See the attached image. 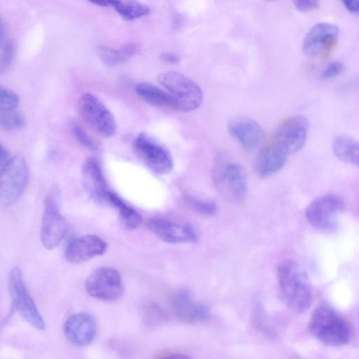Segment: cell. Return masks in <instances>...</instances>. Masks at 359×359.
Instances as JSON below:
<instances>
[{
    "label": "cell",
    "instance_id": "6da1fadb",
    "mask_svg": "<svg viewBox=\"0 0 359 359\" xmlns=\"http://www.w3.org/2000/svg\"><path fill=\"white\" fill-rule=\"evenodd\" d=\"M277 278L281 296L287 306L297 313L306 311L311 305L313 292L309 276L294 260L279 264Z\"/></svg>",
    "mask_w": 359,
    "mask_h": 359
},
{
    "label": "cell",
    "instance_id": "7a4b0ae2",
    "mask_svg": "<svg viewBox=\"0 0 359 359\" xmlns=\"http://www.w3.org/2000/svg\"><path fill=\"white\" fill-rule=\"evenodd\" d=\"M309 327L317 339L330 346L346 345L352 337V330L348 322L327 303L320 304L313 310Z\"/></svg>",
    "mask_w": 359,
    "mask_h": 359
},
{
    "label": "cell",
    "instance_id": "3957f363",
    "mask_svg": "<svg viewBox=\"0 0 359 359\" xmlns=\"http://www.w3.org/2000/svg\"><path fill=\"white\" fill-rule=\"evenodd\" d=\"M212 180L218 192L229 202L241 203L245 200L247 175L241 164L218 158L213 166Z\"/></svg>",
    "mask_w": 359,
    "mask_h": 359
},
{
    "label": "cell",
    "instance_id": "277c9868",
    "mask_svg": "<svg viewBox=\"0 0 359 359\" xmlns=\"http://www.w3.org/2000/svg\"><path fill=\"white\" fill-rule=\"evenodd\" d=\"M60 191L56 186L49 190L44 200L41 241L48 250L57 247L68 231L67 222L60 212Z\"/></svg>",
    "mask_w": 359,
    "mask_h": 359
},
{
    "label": "cell",
    "instance_id": "5b68a950",
    "mask_svg": "<svg viewBox=\"0 0 359 359\" xmlns=\"http://www.w3.org/2000/svg\"><path fill=\"white\" fill-rule=\"evenodd\" d=\"M157 81L181 105L183 111L198 108L203 99L201 87L185 75L173 71L160 74Z\"/></svg>",
    "mask_w": 359,
    "mask_h": 359
},
{
    "label": "cell",
    "instance_id": "8992f818",
    "mask_svg": "<svg viewBox=\"0 0 359 359\" xmlns=\"http://www.w3.org/2000/svg\"><path fill=\"white\" fill-rule=\"evenodd\" d=\"M28 178V168L24 158L11 157L0 172V203L5 206L15 204L24 193Z\"/></svg>",
    "mask_w": 359,
    "mask_h": 359
},
{
    "label": "cell",
    "instance_id": "52a82bcc",
    "mask_svg": "<svg viewBox=\"0 0 359 359\" xmlns=\"http://www.w3.org/2000/svg\"><path fill=\"white\" fill-rule=\"evenodd\" d=\"M8 285L13 309L32 327L43 330L46 323L24 283L21 271L18 267H14L11 271Z\"/></svg>",
    "mask_w": 359,
    "mask_h": 359
},
{
    "label": "cell",
    "instance_id": "ba28073f",
    "mask_svg": "<svg viewBox=\"0 0 359 359\" xmlns=\"http://www.w3.org/2000/svg\"><path fill=\"white\" fill-rule=\"evenodd\" d=\"M80 114L94 131L102 137H111L116 130V122L111 111L95 95L83 94L78 102Z\"/></svg>",
    "mask_w": 359,
    "mask_h": 359
},
{
    "label": "cell",
    "instance_id": "9c48e42d",
    "mask_svg": "<svg viewBox=\"0 0 359 359\" xmlns=\"http://www.w3.org/2000/svg\"><path fill=\"white\" fill-rule=\"evenodd\" d=\"M344 208V201L335 194H327L312 201L305 210L309 224L321 231L332 230L336 225V216Z\"/></svg>",
    "mask_w": 359,
    "mask_h": 359
},
{
    "label": "cell",
    "instance_id": "30bf717a",
    "mask_svg": "<svg viewBox=\"0 0 359 359\" xmlns=\"http://www.w3.org/2000/svg\"><path fill=\"white\" fill-rule=\"evenodd\" d=\"M85 287L90 296L106 302L118 299L124 291L120 273L111 267H101L92 272Z\"/></svg>",
    "mask_w": 359,
    "mask_h": 359
},
{
    "label": "cell",
    "instance_id": "8fae6325",
    "mask_svg": "<svg viewBox=\"0 0 359 359\" xmlns=\"http://www.w3.org/2000/svg\"><path fill=\"white\" fill-rule=\"evenodd\" d=\"M133 146L137 156L152 171L158 174L172 171L173 161L170 154L151 137L144 133L139 134Z\"/></svg>",
    "mask_w": 359,
    "mask_h": 359
},
{
    "label": "cell",
    "instance_id": "7c38bea8",
    "mask_svg": "<svg viewBox=\"0 0 359 359\" xmlns=\"http://www.w3.org/2000/svg\"><path fill=\"white\" fill-rule=\"evenodd\" d=\"M309 130L307 119L295 115L285 119L278 127L274 142L288 155L299 151L304 146Z\"/></svg>",
    "mask_w": 359,
    "mask_h": 359
},
{
    "label": "cell",
    "instance_id": "4fadbf2b",
    "mask_svg": "<svg viewBox=\"0 0 359 359\" xmlns=\"http://www.w3.org/2000/svg\"><path fill=\"white\" fill-rule=\"evenodd\" d=\"M147 226L151 232L167 243H189L198 240L193 226L186 222L155 217L150 219Z\"/></svg>",
    "mask_w": 359,
    "mask_h": 359
},
{
    "label": "cell",
    "instance_id": "5bb4252c",
    "mask_svg": "<svg viewBox=\"0 0 359 359\" xmlns=\"http://www.w3.org/2000/svg\"><path fill=\"white\" fill-rule=\"evenodd\" d=\"M339 35V27L328 22H320L311 27L304 37V53L313 57L326 55L335 45Z\"/></svg>",
    "mask_w": 359,
    "mask_h": 359
},
{
    "label": "cell",
    "instance_id": "9a60e30c",
    "mask_svg": "<svg viewBox=\"0 0 359 359\" xmlns=\"http://www.w3.org/2000/svg\"><path fill=\"white\" fill-rule=\"evenodd\" d=\"M63 331L67 339L73 345L83 347L90 344L97 334L94 318L85 312L70 316L65 322Z\"/></svg>",
    "mask_w": 359,
    "mask_h": 359
},
{
    "label": "cell",
    "instance_id": "2e32d148",
    "mask_svg": "<svg viewBox=\"0 0 359 359\" xmlns=\"http://www.w3.org/2000/svg\"><path fill=\"white\" fill-rule=\"evenodd\" d=\"M107 244L95 235H85L75 238L67 245L65 257L72 264H81L92 258L103 255Z\"/></svg>",
    "mask_w": 359,
    "mask_h": 359
},
{
    "label": "cell",
    "instance_id": "e0dca14e",
    "mask_svg": "<svg viewBox=\"0 0 359 359\" xmlns=\"http://www.w3.org/2000/svg\"><path fill=\"white\" fill-rule=\"evenodd\" d=\"M177 318L187 323H197L209 318V308L203 303L193 299L190 294L182 291L175 294L171 302Z\"/></svg>",
    "mask_w": 359,
    "mask_h": 359
},
{
    "label": "cell",
    "instance_id": "ac0fdd59",
    "mask_svg": "<svg viewBox=\"0 0 359 359\" xmlns=\"http://www.w3.org/2000/svg\"><path fill=\"white\" fill-rule=\"evenodd\" d=\"M231 135L246 150L256 148L262 141L264 131L255 121L243 116L232 118L228 123Z\"/></svg>",
    "mask_w": 359,
    "mask_h": 359
},
{
    "label": "cell",
    "instance_id": "d6986e66",
    "mask_svg": "<svg viewBox=\"0 0 359 359\" xmlns=\"http://www.w3.org/2000/svg\"><path fill=\"white\" fill-rule=\"evenodd\" d=\"M82 182L86 192L100 203H106L109 191L98 161L93 158L86 161L82 167Z\"/></svg>",
    "mask_w": 359,
    "mask_h": 359
},
{
    "label": "cell",
    "instance_id": "ffe728a7",
    "mask_svg": "<svg viewBox=\"0 0 359 359\" xmlns=\"http://www.w3.org/2000/svg\"><path fill=\"white\" fill-rule=\"evenodd\" d=\"M288 154L274 142L263 148L255 161V170L259 177L265 178L278 172L285 165Z\"/></svg>",
    "mask_w": 359,
    "mask_h": 359
},
{
    "label": "cell",
    "instance_id": "44dd1931",
    "mask_svg": "<svg viewBox=\"0 0 359 359\" xmlns=\"http://www.w3.org/2000/svg\"><path fill=\"white\" fill-rule=\"evenodd\" d=\"M135 91L142 100L153 106L182 111L180 103L168 92L151 83H139L135 86Z\"/></svg>",
    "mask_w": 359,
    "mask_h": 359
},
{
    "label": "cell",
    "instance_id": "7402d4cb",
    "mask_svg": "<svg viewBox=\"0 0 359 359\" xmlns=\"http://www.w3.org/2000/svg\"><path fill=\"white\" fill-rule=\"evenodd\" d=\"M332 150L340 161L354 165H358V142L352 137L338 135L332 141Z\"/></svg>",
    "mask_w": 359,
    "mask_h": 359
},
{
    "label": "cell",
    "instance_id": "603a6c76",
    "mask_svg": "<svg viewBox=\"0 0 359 359\" xmlns=\"http://www.w3.org/2000/svg\"><path fill=\"white\" fill-rule=\"evenodd\" d=\"M106 204H109L117 210L121 224L126 229L133 230L140 226L142 222L141 215L114 192L108 191Z\"/></svg>",
    "mask_w": 359,
    "mask_h": 359
},
{
    "label": "cell",
    "instance_id": "cb8c5ba5",
    "mask_svg": "<svg viewBox=\"0 0 359 359\" xmlns=\"http://www.w3.org/2000/svg\"><path fill=\"white\" fill-rule=\"evenodd\" d=\"M137 50V46L134 43L125 45L120 48L101 46L98 48V55L106 66L112 67L128 60Z\"/></svg>",
    "mask_w": 359,
    "mask_h": 359
},
{
    "label": "cell",
    "instance_id": "d4e9b609",
    "mask_svg": "<svg viewBox=\"0 0 359 359\" xmlns=\"http://www.w3.org/2000/svg\"><path fill=\"white\" fill-rule=\"evenodd\" d=\"M112 6L126 20H134L149 14V8L136 1H113Z\"/></svg>",
    "mask_w": 359,
    "mask_h": 359
},
{
    "label": "cell",
    "instance_id": "484cf974",
    "mask_svg": "<svg viewBox=\"0 0 359 359\" xmlns=\"http://www.w3.org/2000/svg\"><path fill=\"white\" fill-rule=\"evenodd\" d=\"M25 120L22 114L14 110L0 112V128L5 130L22 128Z\"/></svg>",
    "mask_w": 359,
    "mask_h": 359
},
{
    "label": "cell",
    "instance_id": "4316f807",
    "mask_svg": "<svg viewBox=\"0 0 359 359\" xmlns=\"http://www.w3.org/2000/svg\"><path fill=\"white\" fill-rule=\"evenodd\" d=\"M70 130L75 139L83 147L95 151L97 149L96 142L86 132V130L76 121L69 123Z\"/></svg>",
    "mask_w": 359,
    "mask_h": 359
},
{
    "label": "cell",
    "instance_id": "83f0119b",
    "mask_svg": "<svg viewBox=\"0 0 359 359\" xmlns=\"http://www.w3.org/2000/svg\"><path fill=\"white\" fill-rule=\"evenodd\" d=\"M187 201L190 207L201 215L213 216L217 212V205L214 201L200 200L192 197H188Z\"/></svg>",
    "mask_w": 359,
    "mask_h": 359
},
{
    "label": "cell",
    "instance_id": "f1b7e54d",
    "mask_svg": "<svg viewBox=\"0 0 359 359\" xmlns=\"http://www.w3.org/2000/svg\"><path fill=\"white\" fill-rule=\"evenodd\" d=\"M19 102L17 94L0 85V112L14 110Z\"/></svg>",
    "mask_w": 359,
    "mask_h": 359
},
{
    "label": "cell",
    "instance_id": "f546056e",
    "mask_svg": "<svg viewBox=\"0 0 359 359\" xmlns=\"http://www.w3.org/2000/svg\"><path fill=\"white\" fill-rule=\"evenodd\" d=\"M14 55V46L11 42H6L0 52V74L5 73L9 68Z\"/></svg>",
    "mask_w": 359,
    "mask_h": 359
},
{
    "label": "cell",
    "instance_id": "4dcf8cb0",
    "mask_svg": "<svg viewBox=\"0 0 359 359\" xmlns=\"http://www.w3.org/2000/svg\"><path fill=\"white\" fill-rule=\"evenodd\" d=\"M344 69V65L340 61H333L329 63L321 72L323 79L334 78L339 75Z\"/></svg>",
    "mask_w": 359,
    "mask_h": 359
},
{
    "label": "cell",
    "instance_id": "1f68e13d",
    "mask_svg": "<svg viewBox=\"0 0 359 359\" xmlns=\"http://www.w3.org/2000/svg\"><path fill=\"white\" fill-rule=\"evenodd\" d=\"M145 309L147 320H149V322H154L155 323L156 322H159L163 319L164 315L163 311L158 306L155 304H149L147 306Z\"/></svg>",
    "mask_w": 359,
    "mask_h": 359
},
{
    "label": "cell",
    "instance_id": "d6a6232c",
    "mask_svg": "<svg viewBox=\"0 0 359 359\" xmlns=\"http://www.w3.org/2000/svg\"><path fill=\"white\" fill-rule=\"evenodd\" d=\"M294 4L297 10L306 12L318 8L319 2L318 1H295Z\"/></svg>",
    "mask_w": 359,
    "mask_h": 359
},
{
    "label": "cell",
    "instance_id": "836d02e7",
    "mask_svg": "<svg viewBox=\"0 0 359 359\" xmlns=\"http://www.w3.org/2000/svg\"><path fill=\"white\" fill-rule=\"evenodd\" d=\"M9 154L6 148L0 142V172L10 159Z\"/></svg>",
    "mask_w": 359,
    "mask_h": 359
},
{
    "label": "cell",
    "instance_id": "e575fe53",
    "mask_svg": "<svg viewBox=\"0 0 359 359\" xmlns=\"http://www.w3.org/2000/svg\"><path fill=\"white\" fill-rule=\"evenodd\" d=\"M161 59L167 63L175 64L180 62V57L173 53H163L161 55Z\"/></svg>",
    "mask_w": 359,
    "mask_h": 359
},
{
    "label": "cell",
    "instance_id": "d590c367",
    "mask_svg": "<svg viewBox=\"0 0 359 359\" xmlns=\"http://www.w3.org/2000/svg\"><path fill=\"white\" fill-rule=\"evenodd\" d=\"M345 8L353 14L358 13V1H344L342 2Z\"/></svg>",
    "mask_w": 359,
    "mask_h": 359
},
{
    "label": "cell",
    "instance_id": "8d00e7d4",
    "mask_svg": "<svg viewBox=\"0 0 359 359\" xmlns=\"http://www.w3.org/2000/svg\"><path fill=\"white\" fill-rule=\"evenodd\" d=\"M92 4L101 7L112 6L113 1L111 0H96L90 1Z\"/></svg>",
    "mask_w": 359,
    "mask_h": 359
},
{
    "label": "cell",
    "instance_id": "74e56055",
    "mask_svg": "<svg viewBox=\"0 0 359 359\" xmlns=\"http://www.w3.org/2000/svg\"><path fill=\"white\" fill-rule=\"evenodd\" d=\"M163 359H191V358L182 353H173L164 357Z\"/></svg>",
    "mask_w": 359,
    "mask_h": 359
},
{
    "label": "cell",
    "instance_id": "f35d334b",
    "mask_svg": "<svg viewBox=\"0 0 359 359\" xmlns=\"http://www.w3.org/2000/svg\"><path fill=\"white\" fill-rule=\"evenodd\" d=\"M4 27L0 18V48L4 45Z\"/></svg>",
    "mask_w": 359,
    "mask_h": 359
}]
</instances>
